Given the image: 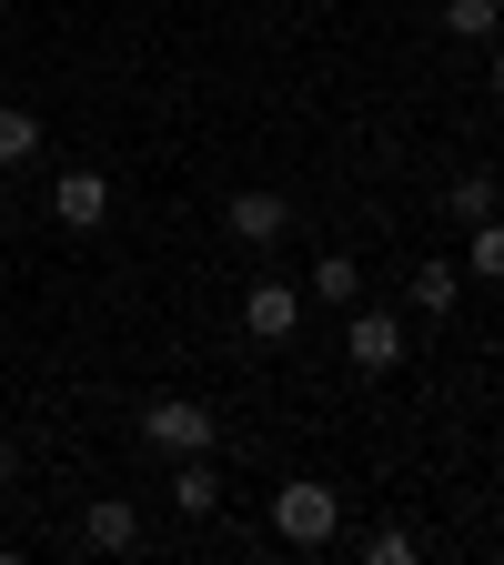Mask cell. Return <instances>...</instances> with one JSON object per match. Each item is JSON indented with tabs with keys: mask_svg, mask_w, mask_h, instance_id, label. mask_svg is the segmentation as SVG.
<instances>
[{
	"mask_svg": "<svg viewBox=\"0 0 504 565\" xmlns=\"http://www.w3.org/2000/svg\"><path fill=\"white\" fill-rule=\"evenodd\" d=\"M223 233L243 253H272V243H293V202H282V192H233L223 202Z\"/></svg>",
	"mask_w": 504,
	"mask_h": 565,
	"instance_id": "obj_4",
	"label": "cell"
},
{
	"mask_svg": "<svg viewBox=\"0 0 504 565\" xmlns=\"http://www.w3.org/2000/svg\"><path fill=\"white\" fill-rule=\"evenodd\" d=\"M464 273L504 282V212H484V223H464Z\"/></svg>",
	"mask_w": 504,
	"mask_h": 565,
	"instance_id": "obj_11",
	"label": "cell"
},
{
	"mask_svg": "<svg viewBox=\"0 0 504 565\" xmlns=\"http://www.w3.org/2000/svg\"><path fill=\"white\" fill-rule=\"evenodd\" d=\"M243 333L253 343H293L303 333V294H293V282H253V294H243Z\"/></svg>",
	"mask_w": 504,
	"mask_h": 565,
	"instance_id": "obj_6",
	"label": "cell"
},
{
	"mask_svg": "<svg viewBox=\"0 0 504 565\" xmlns=\"http://www.w3.org/2000/svg\"><path fill=\"white\" fill-rule=\"evenodd\" d=\"M313 294L353 313V303H364V263H353V253H323V263H313Z\"/></svg>",
	"mask_w": 504,
	"mask_h": 565,
	"instance_id": "obj_12",
	"label": "cell"
},
{
	"mask_svg": "<svg viewBox=\"0 0 504 565\" xmlns=\"http://www.w3.org/2000/svg\"><path fill=\"white\" fill-rule=\"evenodd\" d=\"M494 465H504V445H494Z\"/></svg>",
	"mask_w": 504,
	"mask_h": 565,
	"instance_id": "obj_19",
	"label": "cell"
},
{
	"mask_svg": "<svg viewBox=\"0 0 504 565\" xmlns=\"http://www.w3.org/2000/svg\"><path fill=\"white\" fill-rule=\"evenodd\" d=\"M0 21H11V0H0Z\"/></svg>",
	"mask_w": 504,
	"mask_h": 565,
	"instance_id": "obj_18",
	"label": "cell"
},
{
	"mask_svg": "<svg viewBox=\"0 0 504 565\" xmlns=\"http://www.w3.org/2000/svg\"><path fill=\"white\" fill-rule=\"evenodd\" d=\"M454 294H464V273H454V263H423V273H414V313H423V323H444Z\"/></svg>",
	"mask_w": 504,
	"mask_h": 565,
	"instance_id": "obj_10",
	"label": "cell"
},
{
	"mask_svg": "<svg viewBox=\"0 0 504 565\" xmlns=\"http://www.w3.org/2000/svg\"><path fill=\"white\" fill-rule=\"evenodd\" d=\"M172 505H182V515H212V505H223V475H212V455H172Z\"/></svg>",
	"mask_w": 504,
	"mask_h": 565,
	"instance_id": "obj_9",
	"label": "cell"
},
{
	"mask_svg": "<svg viewBox=\"0 0 504 565\" xmlns=\"http://www.w3.org/2000/svg\"><path fill=\"white\" fill-rule=\"evenodd\" d=\"M82 545L92 555H131L141 545V505H131V494H92V505H82Z\"/></svg>",
	"mask_w": 504,
	"mask_h": 565,
	"instance_id": "obj_7",
	"label": "cell"
},
{
	"mask_svg": "<svg viewBox=\"0 0 504 565\" xmlns=\"http://www.w3.org/2000/svg\"><path fill=\"white\" fill-rule=\"evenodd\" d=\"M444 202H454V223H484V212H494L504 192H494V172H464V182H454Z\"/></svg>",
	"mask_w": 504,
	"mask_h": 565,
	"instance_id": "obj_14",
	"label": "cell"
},
{
	"mask_svg": "<svg viewBox=\"0 0 504 565\" xmlns=\"http://www.w3.org/2000/svg\"><path fill=\"white\" fill-rule=\"evenodd\" d=\"M414 555H423L414 525H374V535H364V565H414Z\"/></svg>",
	"mask_w": 504,
	"mask_h": 565,
	"instance_id": "obj_15",
	"label": "cell"
},
{
	"mask_svg": "<svg viewBox=\"0 0 504 565\" xmlns=\"http://www.w3.org/2000/svg\"><path fill=\"white\" fill-rule=\"evenodd\" d=\"M51 223L61 233H101L111 223V172H51Z\"/></svg>",
	"mask_w": 504,
	"mask_h": 565,
	"instance_id": "obj_5",
	"label": "cell"
},
{
	"mask_svg": "<svg viewBox=\"0 0 504 565\" xmlns=\"http://www.w3.org/2000/svg\"><path fill=\"white\" fill-rule=\"evenodd\" d=\"M404 353H414V333H404L394 313H343V364H353V374H394Z\"/></svg>",
	"mask_w": 504,
	"mask_h": 565,
	"instance_id": "obj_3",
	"label": "cell"
},
{
	"mask_svg": "<svg viewBox=\"0 0 504 565\" xmlns=\"http://www.w3.org/2000/svg\"><path fill=\"white\" fill-rule=\"evenodd\" d=\"M444 31L454 41H494L504 31V0H444Z\"/></svg>",
	"mask_w": 504,
	"mask_h": 565,
	"instance_id": "obj_13",
	"label": "cell"
},
{
	"mask_svg": "<svg viewBox=\"0 0 504 565\" xmlns=\"http://www.w3.org/2000/svg\"><path fill=\"white\" fill-rule=\"evenodd\" d=\"M141 445H162V455H223V414H202L192 394H152V404H141Z\"/></svg>",
	"mask_w": 504,
	"mask_h": 565,
	"instance_id": "obj_2",
	"label": "cell"
},
{
	"mask_svg": "<svg viewBox=\"0 0 504 565\" xmlns=\"http://www.w3.org/2000/svg\"><path fill=\"white\" fill-rule=\"evenodd\" d=\"M484 82H494V102H504V51H494V71H484Z\"/></svg>",
	"mask_w": 504,
	"mask_h": 565,
	"instance_id": "obj_17",
	"label": "cell"
},
{
	"mask_svg": "<svg viewBox=\"0 0 504 565\" xmlns=\"http://www.w3.org/2000/svg\"><path fill=\"white\" fill-rule=\"evenodd\" d=\"M31 162H41V111L0 102V172H31Z\"/></svg>",
	"mask_w": 504,
	"mask_h": 565,
	"instance_id": "obj_8",
	"label": "cell"
},
{
	"mask_svg": "<svg viewBox=\"0 0 504 565\" xmlns=\"http://www.w3.org/2000/svg\"><path fill=\"white\" fill-rule=\"evenodd\" d=\"M272 535H282V545H303V555H323V545L343 535V494H333L323 475H293V484L272 494Z\"/></svg>",
	"mask_w": 504,
	"mask_h": 565,
	"instance_id": "obj_1",
	"label": "cell"
},
{
	"mask_svg": "<svg viewBox=\"0 0 504 565\" xmlns=\"http://www.w3.org/2000/svg\"><path fill=\"white\" fill-rule=\"evenodd\" d=\"M11 484H21V445H11V435H0V494H11Z\"/></svg>",
	"mask_w": 504,
	"mask_h": 565,
	"instance_id": "obj_16",
	"label": "cell"
}]
</instances>
